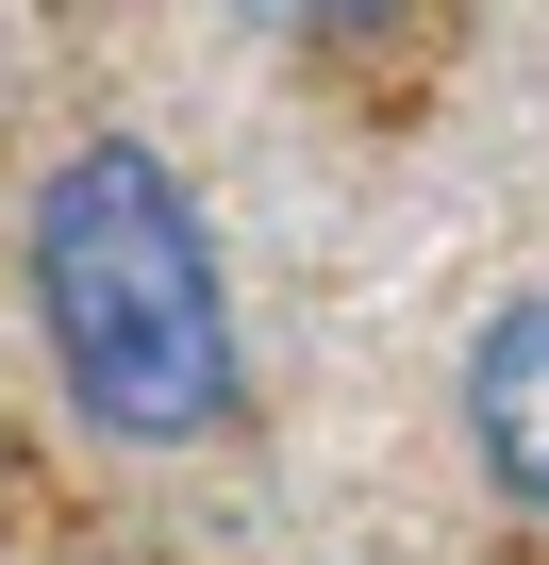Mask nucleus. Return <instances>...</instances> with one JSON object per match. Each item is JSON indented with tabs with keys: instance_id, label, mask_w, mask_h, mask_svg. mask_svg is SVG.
<instances>
[{
	"instance_id": "1",
	"label": "nucleus",
	"mask_w": 549,
	"mask_h": 565,
	"mask_svg": "<svg viewBox=\"0 0 549 565\" xmlns=\"http://www.w3.org/2000/svg\"><path fill=\"white\" fill-rule=\"evenodd\" d=\"M18 266H34V333H51V383L84 399V433H117V449H217L233 433L250 333H233L217 233H200L167 150H134V134L51 150Z\"/></svg>"
},
{
	"instance_id": "2",
	"label": "nucleus",
	"mask_w": 549,
	"mask_h": 565,
	"mask_svg": "<svg viewBox=\"0 0 549 565\" xmlns=\"http://www.w3.org/2000/svg\"><path fill=\"white\" fill-rule=\"evenodd\" d=\"M466 449L516 515H549V300H499L466 333Z\"/></svg>"
},
{
	"instance_id": "3",
	"label": "nucleus",
	"mask_w": 549,
	"mask_h": 565,
	"mask_svg": "<svg viewBox=\"0 0 549 565\" xmlns=\"http://www.w3.org/2000/svg\"><path fill=\"white\" fill-rule=\"evenodd\" d=\"M233 18H266V34H367L383 0H233Z\"/></svg>"
}]
</instances>
